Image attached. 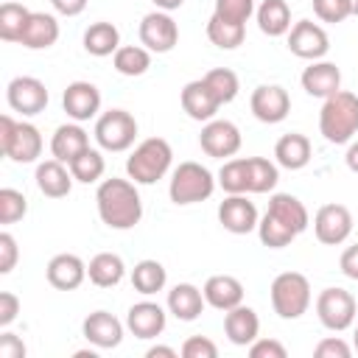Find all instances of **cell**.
Returning a JSON list of instances; mask_svg holds the SVG:
<instances>
[{
	"label": "cell",
	"instance_id": "43",
	"mask_svg": "<svg viewBox=\"0 0 358 358\" xmlns=\"http://www.w3.org/2000/svg\"><path fill=\"white\" fill-rule=\"evenodd\" d=\"M213 14L221 17V20H227V22L246 25L249 17L255 14V0H215Z\"/></svg>",
	"mask_w": 358,
	"mask_h": 358
},
{
	"label": "cell",
	"instance_id": "10",
	"mask_svg": "<svg viewBox=\"0 0 358 358\" xmlns=\"http://www.w3.org/2000/svg\"><path fill=\"white\" fill-rule=\"evenodd\" d=\"M48 98H50V95H48V87H45L39 78H34V76H17V78H11L8 87H6V101H8V106H11L14 112H20L22 117H34V115L45 112Z\"/></svg>",
	"mask_w": 358,
	"mask_h": 358
},
{
	"label": "cell",
	"instance_id": "39",
	"mask_svg": "<svg viewBox=\"0 0 358 358\" xmlns=\"http://www.w3.org/2000/svg\"><path fill=\"white\" fill-rule=\"evenodd\" d=\"M201 78L207 81V87L213 90V95L218 98L221 106H224V103H232V101L238 98L241 81H238V76H235L229 67H213V70H207Z\"/></svg>",
	"mask_w": 358,
	"mask_h": 358
},
{
	"label": "cell",
	"instance_id": "14",
	"mask_svg": "<svg viewBox=\"0 0 358 358\" xmlns=\"http://www.w3.org/2000/svg\"><path fill=\"white\" fill-rule=\"evenodd\" d=\"M249 109L260 123H282L291 112V98L280 84H260L252 90Z\"/></svg>",
	"mask_w": 358,
	"mask_h": 358
},
{
	"label": "cell",
	"instance_id": "21",
	"mask_svg": "<svg viewBox=\"0 0 358 358\" xmlns=\"http://www.w3.org/2000/svg\"><path fill=\"white\" fill-rule=\"evenodd\" d=\"M299 81H302V90H305L308 95L324 101V98H330L333 92L341 90V70H338L333 62L319 59V62H310V64L302 70Z\"/></svg>",
	"mask_w": 358,
	"mask_h": 358
},
{
	"label": "cell",
	"instance_id": "27",
	"mask_svg": "<svg viewBox=\"0 0 358 358\" xmlns=\"http://www.w3.org/2000/svg\"><path fill=\"white\" fill-rule=\"evenodd\" d=\"M207 299H204V291L196 288L193 282H176L171 291H168V310L179 319V322H193L201 316Z\"/></svg>",
	"mask_w": 358,
	"mask_h": 358
},
{
	"label": "cell",
	"instance_id": "2",
	"mask_svg": "<svg viewBox=\"0 0 358 358\" xmlns=\"http://www.w3.org/2000/svg\"><path fill=\"white\" fill-rule=\"evenodd\" d=\"M319 131L327 143L344 145L358 134V95L350 90H338L324 98L319 109Z\"/></svg>",
	"mask_w": 358,
	"mask_h": 358
},
{
	"label": "cell",
	"instance_id": "6",
	"mask_svg": "<svg viewBox=\"0 0 358 358\" xmlns=\"http://www.w3.org/2000/svg\"><path fill=\"white\" fill-rule=\"evenodd\" d=\"M271 308L280 319H299L310 308V282L299 271H282L271 280Z\"/></svg>",
	"mask_w": 358,
	"mask_h": 358
},
{
	"label": "cell",
	"instance_id": "19",
	"mask_svg": "<svg viewBox=\"0 0 358 358\" xmlns=\"http://www.w3.org/2000/svg\"><path fill=\"white\" fill-rule=\"evenodd\" d=\"M179 101H182V109L187 112V117H190V120H199V123L213 120V117H215V112L221 109L218 98L213 95V90L207 87V81H204V78L187 81V84L182 87Z\"/></svg>",
	"mask_w": 358,
	"mask_h": 358
},
{
	"label": "cell",
	"instance_id": "35",
	"mask_svg": "<svg viewBox=\"0 0 358 358\" xmlns=\"http://www.w3.org/2000/svg\"><path fill=\"white\" fill-rule=\"evenodd\" d=\"M246 171H249V193H271L280 182L277 162L266 157H246Z\"/></svg>",
	"mask_w": 358,
	"mask_h": 358
},
{
	"label": "cell",
	"instance_id": "40",
	"mask_svg": "<svg viewBox=\"0 0 358 358\" xmlns=\"http://www.w3.org/2000/svg\"><path fill=\"white\" fill-rule=\"evenodd\" d=\"M218 185L224 193H249V171H246V157H229L224 159L218 171Z\"/></svg>",
	"mask_w": 358,
	"mask_h": 358
},
{
	"label": "cell",
	"instance_id": "55",
	"mask_svg": "<svg viewBox=\"0 0 358 358\" xmlns=\"http://www.w3.org/2000/svg\"><path fill=\"white\" fill-rule=\"evenodd\" d=\"M151 3H154L159 11H168V14H171V11L182 8V3H185V0H151Z\"/></svg>",
	"mask_w": 358,
	"mask_h": 358
},
{
	"label": "cell",
	"instance_id": "29",
	"mask_svg": "<svg viewBox=\"0 0 358 358\" xmlns=\"http://www.w3.org/2000/svg\"><path fill=\"white\" fill-rule=\"evenodd\" d=\"M266 213H271L277 221H282L285 227H291L296 235H302V232L310 227L308 207H305L296 196H291V193H274V196L268 199V210H266Z\"/></svg>",
	"mask_w": 358,
	"mask_h": 358
},
{
	"label": "cell",
	"instance_id": "17",
	"mask_svg": "<svg viewBox=\"0 0 358 358\" xmlns=\"http://www.w3.org/2000/svg\"><path fill=\"white\" fill-rule=\"evenodd\" d=\"M168 324V313L159 302H151V299H143V302H134L126 313V327L131 330V336L137 338H157Z\"/></svg>",
	"mask_w": 358,
	"mask_h": 358
},
{
	"label": "cell",
	"instance_id": "26",
	"mask_svg": "<svg viewBox=\"0 0 358 358\" xmlns=\"http://www.w3.org/2000/svg\"><path fill=\"white\" fill-rule=\"evenodd\" d=\"M90 148V134L84 131V126L81 123H62L56 131H53V137H50V154L56 157V159H62L64 165H70L81 151H87Z\"/></svg>",
	"mask_w": 358,
	"mask_h": 358
},
{
	"label": "cell",
	"instance_id": "13",
	"mask_svg": "<svg viewBox=\"0 0 358 358\" xmlns=\"http://www.w3.org/2000/svg\"><path fill=\"white\" fill-rule=\"evenodd\" d=\"M140 42L151 53H168L179 42V25L173 22V17L168 11H159V8L148 11L140 20Z\"/></svg>",
	"mask_w": 358,
	"mask_h": 358
},
{
	"label": "cell",
	"instance_id": "9",
	"mask_svg": "<svg viewBox=\"0 0 358 358\" xmlns=\"http://www.w3.org/2000/svg\"><path fill=\"white\" fill-rule=\"evenodd\" d=\"M288 36V50L305 62H319L327 56L330 50V36L327 31L313 22V20H299L291 25V31L285 34Z\"/></svg>",
	"mask_w": 358,
	"mask_h": 358
},
{
	"label": "cell",
	"instance_id": "11",
	"mask_svg": "<svg viewBox=\"0 0 358 358\" xmlns=\"http://www.w3.org/2000/svg\"><path fill=\"white\" fill-rule=\"evenodd\" d=\"M199 145L207 157H215V159H229L241 151V129L232 123V120H221V117H213L201 126V134H199Z\"/></svg>",
	"mask_w": 358,
	"mask_h": 358
},
{
	"label": "cell",
	"instance_id": "45",
	"mask_svg": "<svg viewBox=\"0 0 358 358\" xmlns=\"http://www.w3.org/2000/svg\"><path fill=\"white\" fill-rule=\"evenodd\" d=\"M20 260V246L11 232H0V274H11Z\"/></svg>",
	"mask_w": 358,
	"mask_h": 358
},
{
	"label": "cell",
	"instance_id": "48",
	"mask_svg": "<svg viewBox=\"0 0 358 358\" xmlns=\"http://www.w3.org/2000/svg\"><path fill=\"white\" fill-rule=\"evenodd\" d=\"M249 355L252 358H285L288 350L277 338H255L249 344Z\"/></svg>",
	"mask_w": 358,
	"mask_h": 358
},
{
	"label": "cell",
	"instance_id": "25",
	"mask_svg": "<svg viewBox=\"0 0 358 358\" xmlns=\"http://www.w3.org/2000/svg\"><path fill=\"white\" fill-rule=\"evenodd\" d=\"M56 39H59V20L48 11H31L22 28L20 45L28 50H45V48H53Z\"/></svg>",
	"mask_w": 358,
	"mask_h": 358
},
{
	"label": "cell",
	"instance_id": "1",
	"mask_svg": "<svg viewBox=\"0 0 358 358\" xmlns=\"http://www.w3.org/2000/svg\"><path fill=\"white\" fill-rule=\"evenodd\" d=\"M98 215L109 229H131L143 218V199L137 193V185L131 179H103L95 190Z\"/></svg>",
	"mask_w": 358,
	"mask_h": 358
},
{
	"label": "cell",
	"instance_id": "34",
	"mask_svg": "<svg viewBox=\"0 0 358 358\" xmlns=\"http://www.w3.org/2000/svg\"><path fill=\"white\" fill-rule=\"evenodd\" d=\"M112 64L120 76H143L148 67H151V50L143 48V45H120L112 56Z\"/></svg>",
	"mask_w": 358,
	"mask_h": 358
},
{
	"label": "cell",
	"instance_id": "57",
	"mask_svg": "<svg viewBox=\"0 0 358 358\" xmlns=\"http://www.w3.org/2000/svg\"><path fill=\"white\" fill-rule=\"evenodd\" d=\"M352 350L358 352V324H355V333H352Z\"/></svg>",
	"mask_w": 358,
	"mask_h": 358
},
{
	"label": "cell",
	"instance_id": "3",
	"mask_svg": "<svg viewBox=\"0 0 358 358\" xmlns=\"http://www.w3.org/2000/svg\"><path fill=\"white\" fill-rule=\"evenodd\" d=\"M173 162V148L165 137H148L126 159V173L134 185H154L159 182Z\"/></svg>",
	"mask_w": 358,
	"mask_h": 358
},
{
	"label": "cell",
	"instance_id": "41",
	"mask_svg": "<svg viewBox=\"0 0 358 358\" xmlns=\"http://www.w3.org/2000/svg\"><path fill=\"white\" fill-rule=\"evenodd\" d=\"M257 238H260V243L263 246H268V249H282V246H288L294 238H299L291 227H285L282 221H277L271 213H263V218L257 221Z\"/></svg>",
	"mask_w": 358,
	"mask_h": 358
},
{
	"label": "cell",
	"instance_id": "7",
	"mask_svg": "<svg viewBox=\"0 0 358 358\" xmlns=\"http://www.w3.org/2000/svg\"><path fill=\"white\" fill-rule=\"evenodd\" d=\"M92 134H95L98 148H103V151H112V154L129 151L137 140V120L126 109H109V112L98 115Z\"/></svg>",
	"mask_w": 358,
	"mask_h": 358
},
{
	"label": "cell",
	"instance_id": "47",
	"mask_svg": "<svg viewBox=\"0 0 358 358\" xmlns=\"http://www.w3.org/2000/svg\"><path fill=\"white\" fill-rule=\"evenodd\" d=\"M313 355L316 358H350L352 355V347L344 338H338V336H327V338H322L313 347Z\"/></svg>",
	"mask_w": 358,
	"mask_h": 358
},
{
	"label": "cell",
	"instance_id": "24",
	"mask_svg": "<svg viewBox=\"0 0 358 358\" xmlns=\"http://www.w3.org/2000/svg\"><path fill=\"white\" fill-rule=\"evenodd\" d=\"M224 333L235 347H249L260 333V319H257L255 308L241 302L232 310H227L224 313Z\"/></svg>",
	"mask_w": 358,
	"mask_h": 358
},
{
	"label": "cell",
	"instance_id": "56",
	"mask_svg": "<svg viewBox=\"0 0 358 358\" xmlns=\"http://www.w3.org/2000/svg\"><path fill=\"white\" fill-rule=\"evenodd\" d=\"M76 358H98V355H95V350H78Z\"/></svg>",
	"mask_w": 358,
	"mask_h": 358
},
{
	"label": "cell",
	"instance_id": "53",
	"mask_svg": "<svg viewBox=\"0 0 358 358\" xmlns=\"http://www.w3.org/2000/svg\"><path fill=\"white\" fill-rule=\"evenodd\" d=\"M145 355L148 358H176V350L173 347H165V344H154V347H148Z\"/></svg>",
	"mask_w": 358,
	"mask_h": 358
},
{
	"label": "cell",
	"instance_id": "50",
	"mask_svg": "<svg viewBox=\"0 0 358 358\" xmlns=\"http://www.w3.org/2000/svg\"><path fill=\"white\" fill-rule=\"evenodd\" d=\"M0 358H25V344L20 336L3 330L0 333Z\"/></svg>",
	"mask_w": 358,
	"mask_h": 358
},
{
	"label": "cell",
	"instance_id": "38",
	"mask_svg": "<svg viewBox=\"0 0 358 358\" xmlns=\"http://www.w3.org/2000/svg\"><path fill=\"white\" fill-rule=\"evenodd\" d=\"M103 171H106V162H103V154H101L98 148H87V151H81V154L70 162V173H73V179L81 182V185L98 182V179L103 176Z\"/></svg>",
	"mask_w": 358,
	"mask_h": 358
},
{
	"label": "cell",
	"instance_id": "52",
	"mask_svg": "<svg viewBox=\"0 0 358 358\" xmlns=\"http://www.w3.org/2000/svg\"><path fill=\"white\" fill-rule=\"evenodd\" d=\"M50 3H53V8H56L62 17H78V14L87 8L90 0H50Z\"/></svg>",
	"mask_w": 358,
	"mask_h": 358
},
{
	"label": "cell",
	"instance_id": "37",
	"mask_svg": "<svg viewBox=\"0 0 358 358\" xmlns=\"http://www.w3.org/2000/svg\"><path fill=\"white\" fill-rule=\"evenodd\" d=\"M28 17H31V11H28L22 3L6 0V3L0 6V39H3V42H20Z\"/></svg>",
	"mask_w": 358,
	"mask_h": 358
},
{
	"label": "cell",
	"instance_id": "8",
	"mask_svg": "<svg viewBox=\"0 0 358 358\" xmlns=\"http://www.w3.org/2000/svg\"><path fill=\"white\" fill-rule=\"evenodd\" d=\"M358 313V302L347 288H324L316 296V316L322 322V327L333 330V333H344L352 327Z\"/></svg>",
	"mask_w": 358,
	"mask_h": 358
},
{
	"label": "cell",
	"instance_id": "23",
	"mask_svg": "<svg viewBox=\"0 0 358 358\" xmlns=\"http://www.w3.org/2000/svg\"><path fill=\"white\" fill-rule=\"evenodd\" d=\"M201 291H204L207 305L215 308V310H224V313L243 302V282L238 277H232V274H213V277H207Z\"/></svg>",
	"mask_w": 358,
	"mask_h": 358
},
{
	"label": "cell",
	"instance_id": "12",
	"mask_svg": "<svg viewBox=\"0 0 358 358\" xmlns=\"http://www.w3.org/2000/svg\"><path fill=\"white\" fill-rule=\"evenodd\" d=\"M352 232V213L344 204H322L313 215V235L324 246H338Z\"/></svg>",
	"mask_w": 358,
	"mask_h": 358
},
{
	"label": "cell",
	"instance_id": "51",
	"mask_svg": "<svg viewBox=\"0 0 358 358\" xmlns=\"http://www.w3.org/2000/svg\"><path fill=\"white\" fill-rule=\"evenodd\" d=\"M338 268H341L344 277H350V280L358 282V243H352V246H347V249L341 252V257H338Z\"/></svg>",
	"mask_w": 358,
	"mask_h": 358
},
{
	"label": "cell",
	"instance_id": "16",
	"mask_svg": "<svg viewBox=\"0 0 358 358\" xmlns=\"http://www.w3.org/2000/svg\"><path fill=\"white\" fill-rule=\"evenodd\" d=\"M62 106L76 123L92 120L101 112V90L92 81H70L62 92Z\"/></svg>",
	"mask_w": 358,
	"mask_h": 358
},
{
	"label": "cell",
	"instance_id": "36",
	"mask_svg": "<svg viewBox=\"0 0 358 358\" xmlns=\"http://www.w3.org/2000/svg\"><path fill=\"white\" fill-rule=\"evenodd\" d=\"M207 39L221 48V50H235L238 45H243L246 39V25H238V22H227L221 17H210L207 20Z\"/></svg>",
	"mask_w": 358,
	"mask_h": 358
},
{
	"label": "cell",
	"instance_id": "54",
	"mask_svg": "<svg viewBox=\"0 0 358 358\" xmlns=\"http://www.w3.org/2000/svg\"><path fill=\"white\" fill-rule=\"evenodd\" d=\"M344 162H347V168H350L352 173H358V140L350 143V148H347V154H344Z\"/></svg>",
	"mask_w": 358,
	"mask_h": 358
},
{
	"label": "cell",
	"instance_id": "28",
	"mask_svg": "<svg viewBox=\"0 0 358 358\" xmlns=\"http://www.w3.org/2000/svg\"><path fill=\"white\" fill-rule=\"evenodd\" d=\"M274 159L285 171H302L310 162V140L299 131H288L274 145Z\"/></svg>",
	"mask_w": 358,
	"mask_h": 358
},
{
	"label": "cell",
	"instance_id": "33",
	"mask_svg": "<svg viewBox=\"0 0 358 358\" xmlns=\"http://www.w3.org/2000/svg\"><path fill=\"white\" fill-rule=\"evenodd\" d=\"M165 282H168V271H165V266L159 260L145 257V260L134 263V268H131V285H134L137 294L151 296V294L162 291Z\"/></svg>",
	"mask_w": 358,
	"mask_h": 358
},
{
	"label": "cell",
	"instance_id": "44",
	"mask_svg": "<svg viewBox=\"0 0 358 358\" xmlns=\"http://www.w3.org/2000/svg\"><path fill=\"white\" fill-rule=\"evenodd\" d=\"M313 14L322 22H344L352 17V6L350 0H313Z\"/></svg>",
	"mask_w": 358,
	"mask_h": 358
},
{
	"label": "cell",
	"instance_id": "22",
	"mask_svg": "<svg viewBox=\"0 0 358 358\" xmlns=\"http://www.w3.org/2000/svg\"><path fill=\"white\" fill-rule=\"evenodd\" d=\"M34 179H36L39 193L48 196V199H64V196H70L73 182H76L73 173H70V165H64V162L56 159V157L39 162Z\"/></svg>",
	"mask_w": 358,
	"mask_h": 358
},
{
	"label": "cell",
	"instance_id": "4",
	"mask_svg": "<svg viewBox=\"0 0 358 358\" xmlns=\"http://www.w3.org/2000/svg\"><path fill=\"white\" fill-rule=\"evenodd\" d=\"M218 179L210 173V168H204L201 162H179L171 173L168 182V196L173 204L185 207V204H196V201H207L215 190Z\"/></svg>",
	"mask_w": 358,
	"mask_h": 358
},
{
	"label": "cell",
	"instance_id": "18",
	"mask_svg": "<svg viewBox=\"0 0 358 358\" xmlns=\"http://www.w3.org/2000/svg\"><path fill=\"white\" fill-rule=\"evenodd\" d=\"M84 338L98 350H115L123 341V322L109 310H92L81 324Z\"/></svg>",
	"mask_w": 358,
	"mask_h": 358
},
{
	"label": "cell",
	"instance_id": "46",
	"mask_svg": "<svg viewBox=\"0 0 358 358\" xmlns=\"http://www.w3.org/2000/svg\"><path fill=\"white\" fill-rule=\"evenodd\" d=\"M182 355L185 358H215L218 355V347L213 338L207 336H190L185 344H182Z\"/></svg>",
	"mask_w": 358,
	"mask_h": 358
},
{
	"label": "cell",
	"instance_id": "58",
	"mask_svg": "<svg viewBox=\"0 0 358 358\" xmlns=\"http://www.w3.org/2000/svg\"><path fill=\"white\" fill-rule=\"evenodd\" d=\"M350 6H352V17H358V0H350Z\"/></svg>",
	"mask_w": 358,
	"mask_h": 358
},
{
	"label": "cell",
	"instance_id": "32",
	"mask_svg": "<svg viewBox=\"0 0 358 358\" xmlns=\"http://www.w3.org/2000/svg\"><path fill=\"white\" fill-rule=\"evenodd\" d=\"M117 48H120V31H117V25H112L106 20H98V22H92L84 31V50L90 56H98V59L115 56Z\"/></svg>",
	"mask_w": 358,
	"mask_h": 358
},
{
	"label": "cell",
	"instance_id": "15",
	"mask_svg": "<svg viewBox=\"0 0 358 358\" xmlns=\"http://www.w3.org/2000/svg\"><path fill=\"white\" fill-rule=\"evenodd\" d=\"M257 207L246 199V193H229L218 204V224L232 235H249L257 229Z\"/></svg>",
	"mask_w": 358,
	"mask_h": 358
},
{
	"label": "cell",
	"instance_id": "31",
	"mask_svg": "<svg viewBox=\"0 0 358 358\" xmlns=\"http://www.w3.org/2000/svg\"><path fill=\"white\" fill-rule=\"evenodd\" d=\"M257 28L266 36H285L291 31V8L285 0H263L255 8Z\"/></svg>",
	"mask_w": 358,
	"mask_h": 358
},
{
	"label": "cell",
	"instance_id": "49",
	"mask_svg": "<svg viewBox=\"0 0 358 358\" xmlns=\"http://www.w3.org/2000/svg\"><path fill=\"white\" fill-rule=\"evenodd\" d=\"M17 313H20V296L11 291H3L0 294V327L6 330L17 319Z\"/></svg>",
	"mask_w": 358,
	"mask_h": 358
},
{
	"label": "cell",
	"instance_id": "5",
	"mask_svg": "<svg viewBox=\"0 0 358 358\" xmlns=\"http://www.w3.org/2000/svg\"><path fill=\"white\" fill-rule=\"evenodd\" d=\"M42 134L28 120H14L11 115H0V151L20 165L36 162L42 154Z\"/></svg>",
	"mask_w": 358,
	"mask_h": 358
},
{
	"label": "cell",
	"instance_id": "30",
	"mask_svg": "<svg viewBox=\"0 0 358 358\" xmlns=\"http://www.w3.org/2000/svg\"><path fill=\"white\" fill-rule=\"evenodd\" d=\"M87 277L92 285L98 288H115L123 277H126V263L120 255L115 252H98L90 263H87Z\"/></svg>",
	"mask_w": 358,
	"mask_h": 358
},
{
	"label": "cell",
	"instance_id": "42",
	"mask_svg": "<svg viewBox=\"0 0 358 358\" xmlns=\"http://www.w3.org/2000/svg\"><path fill=\"white\" fill-rule=\"evenodd\" d=\"M28 213V199L14 187H0V224H17Z\"/></svg>",
	"mask_w": 358,
	"mask_h": 358
},
{
	"label": "cell",
	"instance_id": "20",
	"mask_svg": "<svg viewBox=\"0 0 358 358\" xmlns=\"http://www.w3.org/2000/svg\"><path fill=\"white\" fill-rule=\"evenodd\" d=\"M45 274H48V282L53 288H59V291H76L87 280V263L78 255H73V252H62V255H53L50 257Z\"/></svg>",
	"mask_w": 358,
	"mask_h": 358
}]
</instances>
